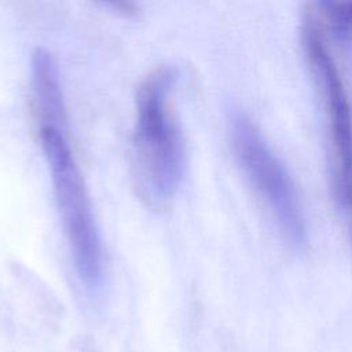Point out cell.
<instances>
[{
	"instance_id": "cell-4",
	"label": "cell",
	"mask_w": 352,
	"mask_h": 352,
	"mask_svg": "<svg viewBox=\"0 0 352 352\" xmlns=\"http://www.w3.org/2000/svg\"><path fill=\"white\" fill-rule=\"evenodd\" d=\"M309 70L319 88L331 153V190L342 213L352 210V106L338 67L316 21L308 15L301 29Z\"/></svg>"
},
{
	"instance_id": "cell-6",
	"label": "cell",
	"mask_w": 352,
	"mask_h": 352,
	"mask_svg": "<svg viewBox=\"0 0 352 352\" xmlns=\"http://www.w3.org/2000/svg\"><path fill=\"white\" fill-rule=\"evenodd\" d=\"M318 7L333 33L338 37L352 34V0H323Z\"/></svg>"
},
{
	"instance_id": "cell-1",
	"label": "cell",
	"mask_w": 352,
	"mask_h": 352,
	"mask_svg": "<svg viewBox=\"0 0 352 352\" xmlns=\"http://www.w3.org/2000/svg\"><path fill=\"white\" fill-rule=\"evenodd\" d=\"M173 67L151 72L136 91L133 157L138 184L151 204H165L177 191L184 173L186 151L172 94Z\"/></svg>"
},
{
	"instance_id": "cell-7",
	"label": "cell",
	"mask_w": 352,
	"mask_h": 352,
	"mask_svg": "<svg viewBox=\"0 0 352 352\" xmlns=\"http://www.w3.org/2000/svg\"><path fill=\"white\" fill-rule=\"evenodd\" d=\"M342 214L345 217V223H346V228H348V235H349V239H351V243H352V210L346 212V213H342Z\"/></svg>"
},
{
	"instance_id": "cell-2",
	"label": "cell",
	"mask_w": 352,
	"mask_h": 352,
	"mask_svg": "<svg viewBox=\"0 0 352 352\" xmlns=\"http://www.w3.org/2000/svg\"><path fill=\"white\" fill-rule=\"evenodd\" d=\"M52 191L78 279L89 290L102 286L104 253L91 198L67 139V129L38 128Z\"/></svg>"
},
{
	"instance_id": "cell-5",
	"label": "cell",
	"mask_w": 352,
	"mask_h": 352,
	"mask_svg": "<svg viewBox=\"0 0 352 352\" xmlns=\"http://www.w3.org/2000/svg\"><path fill=\"white\" fill-rule=\"evenodd\" d=\"M33 102L40 126L67 129L66 104L58 65L45 48H36L32 56Z\"/></svg>"
},
{
	"instance_id": "cell-3",
	"label": "cell",
	"mask_w": 352,
	"mask_h": 352,
	"mask_svg": "<svg viewBox=\"0 0 352 352\" xmlns=\"http://www.w3.org/2000/svg\"><path fill=\"white\" fill-rule=\"evenodd\" d=\"M234 157L248 183L264 202L283 238L296 250L307 245V221L297 186L260 129L243 111L230 116Z\"/></svg>"
}]
</instances>
